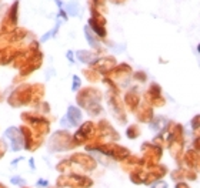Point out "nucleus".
I'll use <instances>...</instances> for the list:
<instances>
[{
    "instance_id": "f257e3e1",
    "label": "nucleus",
    "mask_w": 200,
    "mask_h": 188,
    "mask_svg": "<svg viewBox=\"0 0 200 188\" xmlns=\"http://www.w3.org/2000/svg\"><path fill=\"white\" fill-rule=\"evenodd\" d=\"M66 11L67 13H70V16H77L79 13V6H77V3L76 2H71V3H69V5H66Z\"/></svg>"
},
{
    "instance_id": "f03ea898",
    "label": "nucleus",
    "mask_w": 200,
    "mask_h": 188,
    "mask_svg": "<svg viewBox=\"0 0 200 188\" xmlns=\"http://www.w3.org/2000/svg\"><path fill=\"white\" fill-rule=\"evenodd\" d=\"M84 33H86V40L89 42V44L92 46V47H96L97 46V42H96V39L93 37L92 32L89 30V27H84Z\"/></svg>"
},
{
    "instance_id": "7ed1b4c3",
    "label": "nucleus",
    "mask_w": 200,
    "mask_h": 188,
    "mask_svg": "<svg viewBox=\"0 0 200 188\" xmlns=\"http://www.w3.org/2000/svg\"><path fill=\"white\" fill-rule=\"evenodd\" d=\"M11 183L13 184H20V185H22V184H26V181H24V180H23V178H13V180H11Z\"/></svg>"
},
{
    "instance_id": "20e7f679",
    "label": "nucleus",
    "mask_w": 200,
    "mask_h": 188,
    "mask_svg": "<svg viewBox=\"0 0 200 188\" xmlns=\"http://www.w3.org/2000/svg\"><path fill=\"white\" fill-rule=\"evenodd\" d=\"M73 80H75V84H73V90H76V87L80 86V79H79L77 76H75V77H73Z\"/></svg>"
},
{
    "instance_id": "39448f33",
    "label": "nucleus",
    "mask_w": 200,
    "mask_h": 188,
    "mask_svg": "<svg viewBox=\"0 0 200 188\" xmlns=\"http://www.w3.org/2000/svg\"><path fill=\"white\" fill-rule=\"evenodd\" d=\"M37 185L39 187H46V185H47V180H39Z\"/></svg>"
},
{
    "instance_id": "423d86ee",
    "label": "nucleus",
    "mask_w": 200,
    "mask_h": 188,
    "mask_svg": "<svg viewBox=\"0 0 200 188\" xmlns=\"http://www.w3.org/2000/svg\"><path fill=\"white\" fill-rule=\"evenodd\" d=\"M67 57H69V60H70V63H73V61H75V59H73V53H71V51H69V53H67Z\"/></svg>"
},
{
    "instance_id": "0eeeda50",
    "label": "nucleus",
    "mask_w": 200,
    "mask_h": 188,
    "mask_svg": "<svg viewBox=\"0 0 200 188\" xmlns=\"http://www.w3.org/2000/svg\"><path fill=\"white\" fill-rule=\"evenodd\" d=\"M60 16L63 17V19H66V20H67V14H66V13H65L63 10H60Z\"/></svg>"
}]
</instances>
